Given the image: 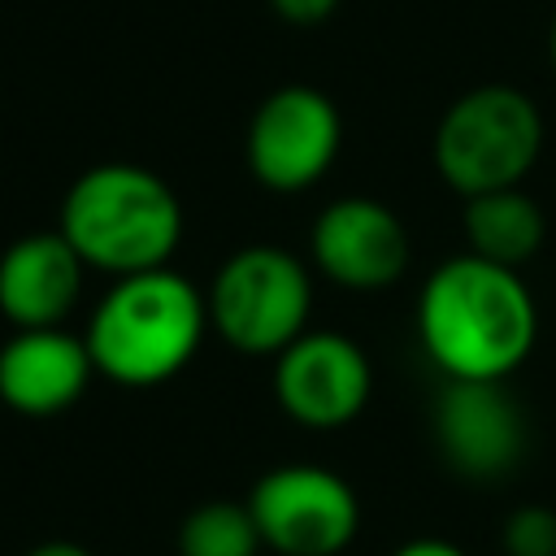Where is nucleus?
Masks as SVG:
<instances>
[{"label":"nucleus","mask_w":556,"mask_h":556,"mask_svg":"<svg viewBox=\"0 0 556 556\" xmlns=\"http://www.w3.org/2000/svg\"><path fill=\"white\" fill-rule=\"evenodd\" d=\"M313 261L348 291H382L408 265V230L382 200L343 195L313 222Z\"/></svg>","instance_id":"nucleus-10"},{"label":"nucleus","mask_w":556,"mask_h":556,"mask_svg":"<svg viewBox=\"0 0 556 556\" xmlns=\"http://www.w3.org/2000/svg\"><path fill=\"white\" fill-rule=\"evenodd\" d=\"M339 143H343L339 104L308 83H287L256 104L248 122L243 156L261 187L304 191L334 165Z\"/></svg>","instance_id":"nucleus-6"},{"label":"nucleus","mask_w":556,"mask_h":556,"mask_svg":"<svg viewBox=\"0 0 556 556\" xmlns=\"http://www.w3.org/2000/svg\"><path fill=\"white\" fill-rule=\"evenodd\" d=\"M547 52H552V70H556V13H552V30H547Z\"/></svg>","instance_id":"nucleus-19"},{"label":"nucleus","mask_w":556,"mask_h":556,"mask_svg":"<svg viewBox=\"0 0 556 556\" xmlns=\"http://www.w3.org/2000/svg\"><path fill=\"white\" fill-rule=\"evenodd\" d=\"M460 226H465V239H469L473 256L508 265V269L530 261L543 248V235H547V217H543L539 200L526 195L521 187L469 195Z\"/></svg>","instance_id":"nucleus-13"},{"label":"nucleus","mask_w":556,"mask_h":556,"mask_svg":"<svg viewBox=\"0 0 556 556\" xmlns=\"http://www.w3.org/2000/svg\"><path fill=\"white\" fill-rule=\"evenodd\" d=\"M269 9L278 13V22L287 26H321L334 17L339 0H269Z\"/></svg>","instance_id":"nucleus-16"},{"label":"nucleus","mask_w":556,"mask_h":556,"mask_svg":"<svg viewBox=\"0 0 556 556\" xmlns=\"http://www.w3.org/2000/svg\"><path fill=\"white\" fill-rule=\"evenodd\" d=\"M26 556H91L83 543H70V539H48V543H39V547H30Z\"/></svg>","instance_id":"nucleus-18"},{"label":"nucleus","mask_w":556,"mask_h":556,"mask_svg":"<svg viewBox=\"0 0 556 556\" xmlns=\"http://www.w3.org/2000/svg\"><path fill=\"white\" fill-rule=\"evenodd\" d=\"M543 152V113L513 83H482L456 96L434 126V169L452 191L482 195L521 187Z\"/></svg>","instance_id":"nucleus-4"},{"label":"nucleus","mask_w":556,"mask_h":556,"mask_svg":"<svg viewBox=\"0 0 556 556\" xmlns=\"http://www.w3.org/2000/svg\"><path fill=\"white\" fill-rule=\"evenodd\" d=\"M204 304H208V326L230 348L248 356H278L287 343L304 334L313 308V282L291 252L274 243H252L226 256Z\"/></svg>","instance_id":"nucleus-5"},{"label":"nucleus","mask_w":556,"mask_h":556,"mask_svg":"<svg viewBox=\"0 0 556 556\" xmlns=\"http://www.w3.org/2000/svg\"><path fill=\"white\" fill-rule=\"evenodd\" d=\"M87 261L70 248L61 230H35L4 248L0 256V313L17 330L61 326L78 304Z\"/></svg>","instance_id":"nucleus-12"},{"label":"nucleus","mask_w":556,"mask_h":556,"mask_svg":"<svg viewBox=\"0 0 556 556\" xmlns=\"http://www.w3.org/2000/svg\"><path fill=\"white\" fill-rule=\"evenodd\" d=\"M96 365L87 352V339L70 334L65 326H39V330H13L0 348V400L26 417H52L70 408Z\"/></svg>","instance_id":"nucleus-11"},{"label":"nucleus","mask_w":556,"mask_h":556,"mask_svg":"<svg viewBox=\"0 0 556 556\" xmlns=\"http://www.w3.org/2000/svg\"><path fill=\"white\" fill-rule=\"evenodd\" d=\"M56 230L96 269L117 278L148 274L174 256L182 239V204L161 174L130 161H104L70 182Z\"/></svg>","instance_id":"nucleus-2"},{"label":"nucleus","mask_w":556,"mask_h":556,"mask_svg":"<svg viewBox=\"0 0 556 556\" xmlns=\"http://www.w3.org/2000/svg\"><path fill=\"white\" fill-rule=\"evenodd\" d=\"M391 556H465V552L456 543H447V539H413V543L395 547Z\"/></svg>","instance_id":"nucleus-17"},{"label":"nucleus","mask_w":556,"mask_h":556,"mask_svg":"<svg viewBox=\"0 0 556 556\" xmlns=\"http://www.w3.org/2000/svg\"><path fill=\"white\" fill-rule=\"evenodd\" d=\"M208 326L204 295L169 265L126 274L96 304L87 352L96 374L122 387H156L174 378L200 348Z\"/></svg>","instance_id":"nucleus-3"},{"label":"nucleus","mask_w":556,"mask_h":556,"mask_svg":"<svg viewBox=\"0 0 556 556\" xmlns=\"http://www.w3.org/2000/svg\"><path fill=\"white\" fill-rule=\"evenodd\" d=\"M374 374L365 352L334 330H304L278 352L274 395L287 417L313 430L348 426L369 400Z\"/></svg>","instance_id":"nucleus-9"},{"label":"nucleus","mask_w":556,"mask_h":556,"mask_svg":"<svg viewBox=\"0 0 556 556\" xmlns=\"http://www.w3.org/2000/svg\"><path fill=\"white\" fill-rule=\"evenodd\" d=\"M504 552L508 556H556V513L539 504H521L504 521Z\"/></svg>","instance_id":"nucleus-15"},{"label":"nucleus","mask_w":556,"mask_h":556,"mask_svg":"<svg viewBox=\"0 0 556 556\" xmlns=\"http://www.w3.org/2000/svg\"><path fill=\"white\" fill-rule=\"evenodd\" d=\"M430 426L443 460L478 482L513 473L526 456V413L504 378H443Z\"/></svg>","instance_id":"nucleus-8"},{"label":"nucleus","mask_w":556,"mask_h":556,"mask_svg":"<svg viewBox=\"0 0 556 556\" xmlns=\"http://www.w3.org/2000/svg\"><path fill=\"white\" fill-rule=\"evenodd\" d=\"M417 334L443 378H508L534 348L539 313L517 269L465 252L426 278Z\"/></svg>","instance_id":"nucleus-1"},{"label":"nucleus","mask_w":556,"mask_h":556,"mask_svg":"<svg viewBox=\"0 0 556 556\" xmlns=\"http://www.w3.org/2000/svg\"><path fill=\"white\" fill-rule=\"evenodd\" d=\"M261 530L252 521L248 500H208L191 508L178 526V556H256Z\"/></svg>","instance_id":"nucleus-14"},{"label":"nucleus","mask_w":556,"mask_h":556,"mask_svg":"<svg viewBox=\"0 0 556 556\" xmlns=\"http://www.w3.org/2000/svg\"><path fill=\"white\" fill-rule=\"evenodd\" d=\"M261 543L282 556H339L361 526L356 491L321 465H278L248 495Z\"/></svg>","instance_id":"nucleus-7"}]
</instances>
